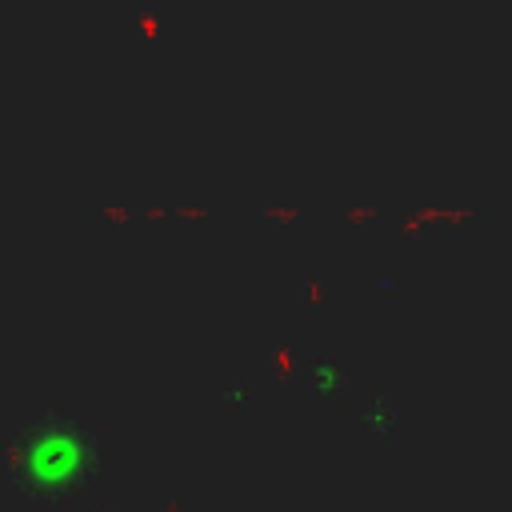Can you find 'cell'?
<instances>
[{
    "mask_svg": "<svg viewBox=\"0 0 512 512\" xmlns=\"http://www.w3.org/2000/svg\"><path fill=\"white\" fill-rule=\"evenodd\" d=\"M4 472L28 500H72L100 472V432L68 408H44L4 444Z\"/></svg>",
    "mask_w": 512,
    "mask_h": 512,
    "instance_id": "6da1fadb",
    "label": "cell"
}]
</instances>
